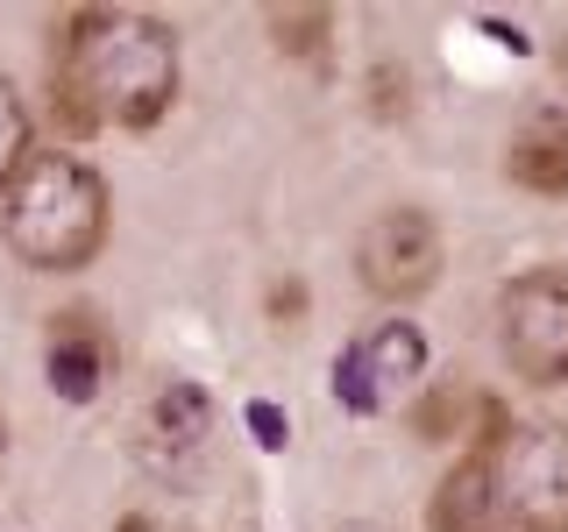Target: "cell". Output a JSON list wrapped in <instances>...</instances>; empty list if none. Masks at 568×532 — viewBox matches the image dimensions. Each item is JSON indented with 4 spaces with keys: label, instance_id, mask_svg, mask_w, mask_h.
Instances as JSON below:
<instances>
[{
    "label": "cell",
    "instance_id": "cell-15",
    "mask_svg": "<svg viewBox=\"0 0 568 532\" xmlns=\"http://www.w3.org/2000/svg\"><path fill=\"white\" fill-rule=\"evenodd\" d=\"M306 306H313V298H306V284H298V277H277L271 291H263V313H271L277 334H298V327H306Z\"/></svg>",
    "mask_w": 568,
    "mask_h": 532
},
{
    "label": "cell",
    "instance_id": "cell-11",
    "mask_svg": "<svg viewBox=\"0 0 568 532\" xmlns=\"http://www.w3.org/2000/svg\"><path fill=\"white\" fill-rule=\"evenodd\" d=\"M405 419H413V433H419V440H434V448H448V440H469V426H476V390L462 383V377L426 383Z\"/></svg>",
    "mask_w": 568,
    "mask_h": 532
},
{
    "label": "cell",
    "instance_id": "cell-7",
    "mask_svg": "<svg viewBox=\"0 0 568 532\" xmlns=\"http://www.w3.org/2000/svg\"><path fill=\"white\" fill-rule=\"evenodd\" d=\"M426 532H511L497 511V483H490V454H455L448 475L426 497Z\"/></svg>",
    "mask_w": 568,
    "mask_h": 532
},
{
    "label": "cell",
    "instance_id": "cell-14",
    "mask_svg": "<svg viewBox=\"0 0 568 532\" xmlns=\"http://www.w3.org/2000/svg\"><path fill=\"white\" fill-rule=\"evenodd\" d=\"M334 398H342L355 419H377L390 405L377 390V377H369V362H363V341H342V355H334Z\"/></svg>",
    "mask_w": 568,
    "mask_h": 532
},
{
    "label": "cell",
    "instance_id": "cell-16",
    "mask_svg": "<svg viewBox=\"0 0 568 532\" xmlns=\"http://www.w3.org/2000/svg\"><path fill=\"white\" fill-rule=\"evenodd\" d=\"M369 114H377V121H405V71H390V64L369 71Z\"/></svg>",
    "mask_w": 568,
    "mask_h": 532
},
{
    "label": "cell",
    "instance_id": "cell-21",
    "mask_svg": "<svg viewBox=\"0 0 568 532\" xmlns=\"http://www.w3.org/2000/svg\"><path fill=\"white\" fill-rule=\"evenodd\" d=\"M342 532H390V525H369V519H363V525H342Z\"/></svg>",
    "mask_w": 568,
    "mask_h": 532
},
{
    "label": "cell",
    "instance_id": "cell-19",
    "mask_svg": "<svg viewBox=\"0 0 568 532\" xmlns=\"http://www.w3.org/2000/svg\"><path fill=\"white\" fill-rule=\"evenodd\" d=\"M555 71H561V114H568V43H561V58H555Z\"/></svg>",
    "mask_w": 568,
    "mask_h": 532
},
{
    "label": "cell",
    "instance_id": "cell-8",
    "mask_svg": "<svg viewBox=\"0 0 568 532\" xmlns=\"http://www.w3.org/2000/svg\"><path fill=\"white\" fill-rule=\"evenodd\" d=\"M505 177L532 200H568V114L540 106L519 135L505 142Z\"/></svg>",
    "mask_w": 568,
    "mask_h": 532
},
{
    "label": "cell",
    "instance_id": "cell-10",
    "mask_svg": "<svg viewBox=\"0 0 568 532\" xmlns=\"http://www.w3.org/2000/svg\"><path fill=\"white\" fill-rule=\"evenodd\" d=\"M150 433L171 440V448H200V440L213 433V398H206V383L171 377V383L150 398Z\"/></svg>",
    "mask_w": 568,
    "mask_h": 532
},
{
    "label": "cell",
    "instance_id": "cell-2",
    "mask_svg": "<svg viewBox=\"0 0 568 532\" xmlns=\"http://www.w3.org/2000/svg\"><path fill=\"white\" fill-rule=\"evenodd\" d=\"M0 235L22 270L43 277H71L100 263L106 235H114V192H106L100 164L79 150H36L0 200Z\"/></svg>",
    "mask_w": 568,
    "mask_h": 532
},
{
    "label": "cell",
    "instance_id": "cell-9",
    "mask_svg": "<svg viewBox=\"0 0 568 532\" xmlns=\"http://www.w3.org/2000/svg\"><path fill=\"white\" fill-rule=\"evenodd\" d=\"M355 341H363V362H369V377H377L384 398L426 377V334L413 327V319H384V327L355 334Z\"/></svg>",
    "mask_w": 568,
    "mask_h": 532
},
{
    "label": "cell",
    "instance_id": "cell-20",
    "mask_svg": "<svg viewBox=\"0 0 568 532\" xmlns=\"http://www.w3.org/2000/svg\"><path fill=\"white\" fill-rule=\"evenodd\" d=\"M0 469H8V412H0Z\"/></svg>",
    "mask_w": 568,
    "mask_h": 532
},
{
    "label": "cell",
    "instance_id": "cell-18",
    "mask_svg": "<svg viewBox=\"0 0 568 532\" xmlns=\"http://www.w3.org/2000/svg\"><path fill=\"white\" fill-rule=\"evenodd\" d=\"M114 532H164V525H156V519H142V511H129V519H121Z\"/></svg>",
    "mask_w": 568,
    "mask_h": 532
},
{
    "label": "cell",
    "instance_id": "cell-1",
    "mask_svg": "<svg viewBox=\"0 0 568 532\" xmlns=\"http://www.w3.org/2000/svg\"><path fill=\"white\" fill-rule=\"evenodd\" d=\"M43 85H50V121L71 142L100 129L150 135L178 106L185 50H178L171 22H156L142 8H71L50 29Z\"/></svg>",
    "mask_w": 568,
    "mask_h": 532
},
{
    "label": "cell",
    "instance_id": "cell-5",
    "mask_svg": "<svg viewBox=\"0 0 568 532\" xmlns=\"http://www.w3.org/2000/svg\"><path fill=\"white\" fill-rule=\"evenodd\" d=\"M440 263H448V242H440V221L426 206H384L355 235V277L384 306H419L440 284Z\"/></svg>",
    "mask_w": 568,
    "mask_h": 532
},
{
    "label": "cell",
    "instance_id": "cell-3",
    "mask_svg": "<svg viewBox=\"0 0 568 532\" xmlns=\"http://www.w3.org/2000/svg\"><path fill=\"white\" fill-rule=\"evenodd\" d=\"M497 348L519 383H568V263H532L497 291Z\"/></svg>",
    "mask_w": 568,
    "mask_h": 532
},
{
    "label": "cell",
    "instance_id": "cell-4",
    "mask_svg": "<svg viewBox=\"0 0 568 532\" xmlns=\"http://www.w3.org/2000/svg\"><path fill=\"white\" fill-rule=\"evenodd\" d=\"M490 483L511 532H568V426L519 419L490 448Z\"/></svg>",
    "mask_w": 568,
    "mask_h": 532
},
{
    "label": "cell",
    "instance_id": "cell-17",
    "mask_svg": "<svg viewBox=\"0 0 568 532\" xmlns=\"http://www.w3.org/2000/svg\"><path fill=\"white\" fill-rule=\"evenodd\" d=\"M248 433H256V448H271V454H277L284 440H292V419H284L271 398H256V405H248Z\"/></svg>",
    "mask_w": 568,
    "mask_h": 532
},
{
    "label": "cell",
    "instance_id": "cell-13",
    "mask_svg": "<svg viewBox=\"0 0 568 532\" xmlns=\"http://www.w3.org/2000/svg\"><path fill=\"white\" fill-rule=\"evenodd\" d=\"M29 156H36V121H29V100L14 93V79L0 71V200H8V185L22 177Z\"/></svg>",
    "mask_w": 568,
    "mask_h": 532
},
{
    "label": "cell",
    "instance_id": "cell-12",
    "mask_svg": "<svg viewBox=\"0 0 568 532\" xmlns=\"http://www.w3.org/2000/svg\"><path fill=\"white\" fill-rule=\"evenodd\" d=\"M263 29H271L277 58H298V64L327 71V50H334V29L342 22H334V8H271Z\"/></svg>",
    "mask_w": 568,
    "mask_h": 532
},
{
    "label": "cell",
    "instance_id": "cell-6",
    "mask_svg": "<svg viewBox=\"0 0 568 532\" xmlns=\"http://www.w3.org/2000/svg\"><path fill=\"white\" fill-rule=\"evenodd\" d=\"M114 334H106V319L93 306H64V313H50V327H43V383L58 390L64 405H93L106 377H114Z\"/></svg>",
    "mask_w": 568,
    "mask_h": 532
}]
</instances>
